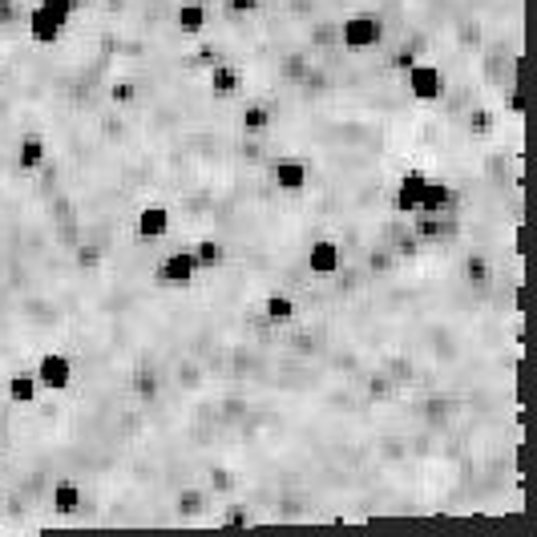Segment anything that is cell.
<instances>
[{
    "label": "cell",
    "instance_id": "1",
    "mask_svg": "<svg viewBox=\"0 0 537 537\" xmlns=\"http://www.w3.org/2000/svg\"><path fill=\"white\" fill-rule=\"evenodd\" d=\"M384 33H388V21H384V13H376V9H352V13H344L340 25H336V37H340V49H344V53L380 49V45H384Z\"/></svg>",
    "mask_w": 537,
    "mask_h": 537
},
{
    "label": "cell",
    "instance_id": "21",
    "mask_svg": "<svg viewBox=\"0 0 537 537\" xmlns=\"http://www.w3.org/2000/svg\"><path fill=\"white\" fill-rule=\"evenodd\" d=\"M0 481H5V461H0Z\"/></svg>",
    "mask_w": 537,
    "mask_h": 537
},
{
    "label": "cell",
    "instance_id": "5",
    "mask_svg": "<svg viewBox=\"0 0 537 537\" xmlns=\"http://www.w3.org/2000/svg\"><path fill=\"white\" fill-rule=\"evenodd\" d=\"M303 267L315 275V279H332L340 267H344V243L336 235H319L307 243L303 251Z\"/></svg>",
    "mask_w": 537,
    "mask_h": 537
},
{
    "label": "cell",
    "instance_id": "15",
    "mask_svg": "<svg viewBox=\"0 0 537 537\" xmlns=\"http://www.w3.org/2000/svg\"><path fill=\"white\" fill-rule=\"evenodd\" d=\"M174 29L182 37H202L210 29V9L202 0H174Z\"/></svg>",
    "mask_w": 537,
    "mask_h": 537
},
{
    "label": "cell",
    "instance_id": "12",
    "mask_svg": "<svg viewBox=\"0 0 537 537\" xmlns=\"http://www.w3.org/2000/svg\"><path fill=\"white\" fill-rule=\"evenodd\" d=\"M271 126H275L271 101H263V97H255V93H243V101H239V130H243L247 138H263Z\"/></svg>",
    "mask_w": 537,
    "mask_h": 537
},
{
    "label": "cell",
    "instance_id": "11",
    "mask_svg": "<svg viewBox=\"0 0 537 537\" xmlns=\"http://www.w3.org/2000/svg\"><path fill=\"white\" fill-rule=\"evenodd\" d=\"M461 279H465L473 291H489V287L497 283V263H493V255L469 243V247L461 251Z\"/></svg>",
    "mask_w": 537,
    "mask_h": 537
},
{
    "label": "cell",
    "instance_id": "18",
    "mask_svg": "<svg viewBox=\"0 0 537 537\" xmlns=\"http://www.w3.org/2000/svg\"><path fill=\"white\" fill-rule=\"evenodd\" d=\"M5 392H9V400H13L17 408H29V404H37V400H41V384H37V372H33V368H17V372H9V380H5Z\"/></svg>",
    "mask_w": 537,
    "mask_h": 537
},
{
    "label": "cell",
    "instance_id": "6",
    "mask_svg": "<svg viewBox=\"0 0 537 537\" xmlns=\"http://www.w3.org/2000/svg\"><path fill=\"white\" fill-rule=\"evenodd\" d=\"M206 93L219 97V101H235L239 93H247V69L239 61H214L206 69Z\"/></svg>",
    "mask_w": 537,
    "mask_h": 537
},
{
    "label": "cell",
    "instance_id": "9",
    "mask_svg": "<svg viewBox=\"0 0 537 537\" xmlns=\"http://www.w3.org/2000/svg\"><path fill=\"white\" fill-rule=\"evenodd\" d=\"M81 501H85V489H81L77 477H53V481H49V509H53V517L61 521V529H69V521L77 517Z\"/></svg>",
    "mask_w": 537,
    "mask_h": 537
},
{
    "label": "cell",
    "instance_id": "2",
    "mask_svg": "<svg viewBox=\"0 0 537 537\" xmlns=\"http://www.w3.org/2000/svg\"><path fill=\"white\" fill-rule=\"evenodd\" d=\"M404 89L420 105H437L449 93V73L437 61H416V65L404 69Z\"/></svg>",
    "mask_w": 537,
    "mask_h": 537
},
{
    "label": "cell",
    "instance_id": "20",
    "mask_svg": "<svg viewBox=\"0 0 537 537\" xmlns=\"http://www.w3.org/2000/svg\"><path fill=\"white\" fill-rule=\"evenodd\" d=\"M227 17H255L263 9V0H219Z\"/></svg>",
    "mask_w": 537,
    "mask_h": 537
},
{
    "label": "cell",
    "instance_id": "7",
    "mask_svg": "<svg viewBox=\"0 0 537 537\" xmlns=\"http://www.w3.org/2000/svg\"><path fill=\"white\" fill-rule=\"evenodd\" d=\"M198 279V267H194V255L186 251V247H174V251H166L158 263H154V283L158 287H190Z\"/></svg>",
    "mask_w": 537,
    "mask_h": 537
},
{
    "label": "cell",
    "instance_id": "4",
    "mask_svg": "<svg viewBox=\"0 0 537 537\" xmlns=\"http://www.w3.org/2000/svg\"><path fill=\"white\" fill-rule=\"evenodd\" d=\"M267 178H271L275 190L299 194V190H307V182H311V162L299 158V154H275V158L267 162Z\"/></svg>",
    "mask_w": 537,
    "mask_h": 537
},
{
    "label": "cell",
    "instance_id": "3",
    "mask_svg": "<svg viewBox=\"0 0 537 537\" xmlns=\"http://www.w3.org/2000/svg\"><path fill=\"white\" fill-rule=\"evenodd\" d=\"M33 372H37V384H41V396H61L69 392L73 384V360L61 352V348H49L33 360Z\"/></svg>",
    "mask_w": 537,
    "mask_h": 537
},
{
    "label": "cell",
    "instance_id": "10",
    "mask_svg": "<svg viewBox=\"0 0 537 537\" xmlns=\"http://www.w3.org/2000/svg\"><path fill=\"white\" fill-rule=\"evenodd\" d=\"M170 227H174V219H170V206H166V202H142V206H138V214H134V235H138L142 243H162V239H170Z\"/></svg>",
    "mask_w": 537,
    "mask_h": 537
},
{
    "label": "cell",
    "instance_id": "13",
    "mask_svg": "<svg viewBox=\"0 0 537 537\" xmlns=\"http://www.w3.org/2000/svg\"><path fill=\"white\" fill-rule=\"evenodd\" d=\"M142 97H146L142 81H138L134 73H126V69H118L110 81H105V101H110L114 110H122V114L138 110V105H142Z\"/></svg>",
    "mask_w": 537,
    "mask_h": 537
},
{
    "label": "cell",
    "instance_id": "14",
    "mask_svg": "<svg viewBox=\"0 0 537 537\" xmlns=\"http://www.w3.org/2000/svg\"><path fill=\"white\" fill-rule=\"evenodd\" d=\"M45 158H49V138L41 130H25L17 138V170L21 174H37L45 166Z\"/></svg>",
    "mask_w": 537,
    "mask_h": 537
},
{
    "label": "cell",
    "instance_id": "19",
    "mask_svg": "<svg viewBox=\"0 0 537 537\" xmlns=\"http://www.w3.org/2000/svg\"><path fill=\"white\" fill-rule=\"evenodd\" d=\"M364 267H368L372 275H380V279H384V275H396V271L404 267V259H396V251H392V247H372V251L364 255Z\"/></svg>",
    "mask_w": 537,
    "mask_h": 537
},
{
    "label": "cell",
    "instance_id": "8",
    "mask_svg": "<svg viewBox=\"0 0 537 537\" xmlns=\"http://www.w3.org/2000/svg\"><path fill=\"white\" fill-rule=\"evenodd\" d=\"M424 178L428 170L424 166H404L392 182V210L404 214V219H412L416 206H420V194H424Z\"/></svg>",
    "mask_w": 537,
    "mask_h": 537
},
{
    "label": "cell",
    "instance_id": "16",
    "mask_svg": "<svg viewBox=\"0 0 537 537\" xmlns=\"http://www.w3.org/2000/svg\"><path fill=\"white\" fill-rule=\"evenodd\" d=\"M25 33H29V41H33V45L49 49V45H57V41H61V33H65V29H61V25H57V21H53V17L37 5V0H33L29 13H25Z\"/></svg>",
    "mask_w": 537,
    "mask_h": 537
},
{
    "label": "cell",
    "instance_id": "17",
    "mask_svg": "<svg viewBox=\"0 0 537 537\" xmlns=\"http://www.w3.org/2000/svg\"><path fill=\"white\" fill-rule=\"evenodd\" d=\"M190 255H194V267L198 271H219L231 259V247L223 239H214V235H202V239L190 243Z\"/></svg>",
    "mask_w": 537,
    "mask_h": 537
}]
</instances>
